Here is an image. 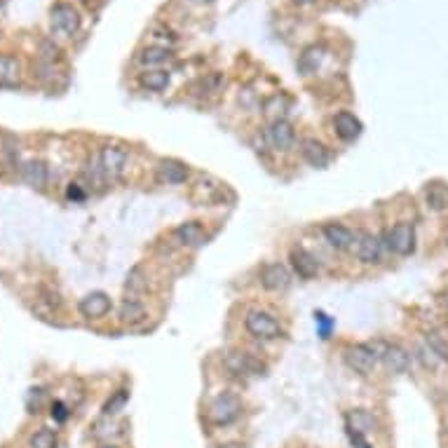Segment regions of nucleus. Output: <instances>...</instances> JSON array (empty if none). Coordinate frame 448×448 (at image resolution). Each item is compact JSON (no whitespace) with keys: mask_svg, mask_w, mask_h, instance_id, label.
<instances>
[{"mask_svg":"<svg viewBox=\"0 0 448 448\" xmlns=\"http://www.w3.org/2000/svg\"><path fill=\"white\" fill-rule=\"evenodd\" d=\"M50 413H52V418H55L57 423H66V420H69V409H66L64 401H55Z\"/></svg>","mask_w":448,"mask_h":448,"instance_id":"c756f323","label":"nucleus"},{"mask_svg":"<svg viewBox=\"0 0 448 448\" xmlns=\"http://www.w3.org/2000/svg\"><path fill=\"white\" fill-rule=\"evenodd\" d=\"M169 57L172 55L167 48H146L139 59H141V64H146V66H158V64H164Z\"/></svg>","mask_w":448,"mask_h":448,"instance_id":"bb28decb","label":"nucleus"},{"mask_svg":"<svg viewBox=\"0 0 448 448\" xmlns=\"http://www.w3.org/2000/svg\"><path fill=\"white\" fill-rule=\"evenodd\" d=\"M347 439H350V444H352L354 448H371L369 439H366V434H359V432L347 430Z\"/></svg>","mask_w":448,"mask_h":448,"instance_id":"7c9ffc66","label":"nucleus"},{"mask_svg":"<svg viewBox=\"0 0 448 448\" xmlns=\"http://www.w3.org/2000/svg\"><path fill=\"white\" fill-rule=\"evenodd\" d=\"M158 176H160V181L172 183V186L186 183V178H188V167L183 162H178V160H162L158 167Z\"/></svg>","mask_w":448,"mask_h":448,"instance_id":"4468645a","label":"nucleus"},{"mask_svg":"<svg viewBox=\"0 0 448 448\" xmlns=\"http://www.w3.org/2000/svg\"><path fill=\"white\" fill-rule=\"evenodd\" d=\"M31 448H57V432L48 430V427H40L29 441Z\"/></svg>","mask_w":448,"mask_h":448,"instance_id":"a878e982","label":"nucleus"},{"mask_svg":"<svg viewBox=\"0 0 448 448\" xmlns=\"http://www.w3.org/2000/svg\"><path fill=\"white\" fill-rule=\"evenodd\" d=\"M127 401H130V390H115L108 397V401L104 404V416L113 418V416H118V413H122Z\"/></svg>","mask_w":448,"mask_h":448,"instance_id":"b1692460","label":"nucleus"},{"mask_svg":"<svg viewBox=\"0 0 448 448\" xmlns=\"http://www.w3.org/2000/svg\"><path fill=\"white\" fill-rule=\"evenodd\" d=\"M141 85L150 92H162L167 85H169V73L167 71H146L141 73Z\"/></svg>","mask_w":448,"mask_h":448,"instance_id":"5701e85b","label":"nucleus"},{"mask_svg":"<svg viewBox=\"0 0 448 448\" xmlns=\"http://www.w3.org/2000/svg\"><path fill=\"white\" fill-rule=\"evenodd\" d=\"M78 310L87 319H102L111 312V298L104 291H92L80 300Z\"/></svg>","mask_w":448,"mask_h":448,"instance_id":"0eeeda50","label":"nucleus"},{"mask_svg":"<svg viewBox=\"0 0 448 448\" xmlns=\"http://www.w3.org/2000/svg\"><path fill=\"white\" fill-rule=\"evenodd\" d=\"M345 430H352V432H359V434H371L376 432V418L371 416L366 409H354L345 416Z\"/></svg>","mask_w":448,"mask_h":448,"instance_id":"6ab92c4d","label":"nucleus"},{"mask_svg":"<svg viewBox=\"0 0 448 448\" xmlns=\"http://www.w3.org/2000/svg\"><path fill=\"white\" fill-rule=\"evenodd\" d=\"M291 265H293V270H296V275L303 279H315L319 272L317 258L312 256L310 251L300 249V246L298 249H291Z\"/></svg>","mask_w":448,"mask_h":448,"instance_id":"f8f14e48","label":"nucleus"},{"mask_svg":"<svg viewBox=\"0 0 448 448\" xmlns=\"http://www.w3.org/2000/svg\"><path fill=\"white\" fill-rule=\"evenodd\" d=\"M260 284H263L267 291H284L289 289L291 275L282 263H267L263 265V270H260Z\"/></svg>","mask_w":448,"mask_h":448,"instance_id":"6e6552de","label":"nucleus"},{"mask_svg":"<svg viewBox=\"0 0 448 448\" xmlns=\"http://www.w3.org/2000/svg\"><path fill=\"white\" fill-rule=\"evenodd\" d=\"M322 59H324V48H307L298 59V69L303 71L305 76H310V73H315L319 66H322Z\"/></svg>","mask_w":448,"mask_h":448,"instance_id":"412c9836","label":"nucleus"},{"mask_svg":"<svg viewBox=\"0 0 448 448\" xmlns=\"http://www.w3.org/2000/svg\"><path fill=\"white\" fill-rule=\"evenodd\" d=\"M239 416H242V401L230 392L218 394V397L209 404V418H211V423L218 427L232 425Z\"/></svg>","mask_w":448,"mask_h":448,"instance_id":"f257e3e1","label":"nucleus"},{"mask_svg":"<svg viewBox=\"0 0 448 448\" xmlns=\"http://www.w3.org/2000/svg\"><path fill=\"white\" fill-rule=\"evenodd\" d=\"M427 345H430V350L437 354V357L448 359V347L444 345V340H441L439 333H427Z\"/></svg>","mask_w":448,"mask_h":448,"instance_id":"cd10ccee","label":"nucleus"},{"mask_svg":"<svg viewBox=\"0 0 448 448\" xmlns=\"http://www.w3.org/2000/svg\"><path fill=\"white\" fill-rule=\"evenodd\" d=\"M427 202H430L434 209H444L448 204V195H439V188L437 186H432L430 190H427Z\"/></svg>","mask_w":448,"mask_h":448,"instance_id":"c85d7f7f","label":"nucleus"},{"mask_svg":"<svg viewBox=\"0 0 448 448\" xmlns=\"http://www.w3.org/2000/svg\"><path fill=\"white\" fill-rule=\"evenodd\" d=\"M144 317H146L144 305L134 298H127L122 307H120V319H122L125 324H139V322H144Z\"/></svg>","mask_w":448,"mask_h":448,"instance_id":"4be33fe9","label":"nucleus"},{"mask_svg":"<svg viewBox=\"0 0 448 448\" xmlns=\"http://www.w3.org/2000/svg\"><path fill=\"white\" fill-rule=\"evenodd\" d=\"M102 448H118V446H113V444H106V446H102Z\"/></svg>","mask_w":448,"mask_h":448,"instance_id":"e433bc0d","label":"nucleus"},{"mask_svg":"<svg viewBox=\"0 0 448 448\" xmlns=\"http://www.w3.org/2000/svg\"><path fill=\"white\" fill-rule=\"evenodd\" d=\"M50 19H52V31H57L59 36H64V38H73L80 31V15L69 3L55 5Z\"/></svg>","mask_w":448,"mask_h":448,"instance_id":"7ed1b4c3","label":"nucleus"},{"mask_svg":"<svg viewBox=\"0 0 448 448\" xmlns=\"http://www.w3.org/2000/svg\"><path fill=\"white\" fill-rule=\"evenodd\" d=\"M19 80V64L12 57H0V83L15 85Z\"/></svg>","mask_w":448,"mask_h":448,"instance_id":"393cba45","label":"nucleus"},{"mask_svg":"<svg viewBox=\"0 0 448 448\" xmlns=\"http://www.w3.org/2000/svg\"><path fill=\"white\" fill-rule=\"evenodd\" d=\"M357 258L364 260V263H380V253H383V246H380V239L371 232H359L357 235Z\"/></svg>","mask_w":448,"mask_h":448,"instance_id":"9d476101","label":"nucleus"},{"mask_svg":"<svg viewBox=\"0 0 448 448\" xmlns=\"http://www.w3.org/2000/svg\"><path fill=\"white\" fill-rule=\"evenodd\" d=\"M293 3H298V5H310V3H315V0H293Z\"/></svg>","mask_w":448,"mask_h":448,"instance_id":"f704fd0d","label":"nucleus"},{"mask_svg":"<svg viewBox=\"0 0 448 448\" xmlns=\"http://www.w3.org/2000/svg\"><path fill=\"white\" fill-rule=\"evenodd\" d=\"M192 3H211V0H192Z\"/></svg>","mask_w":448,"mask_h":448,"instance_id":"c9c22d12","label":"nucleus"},{"mask_svg":"<svg viewBox=\"0 0 448 448\" xmlns=\"http://www.w3.org/2000/svg\"><path fill=\"white\" fill-rule=\"evenodd\" d=\"M345 362L352 371L362 373V376H371L373 369H376L378 357L371 345H350L345 350Z\"/></svg>","mask_w":448,"mask_h":448,"instance_id":"39448f33","label":"nucleus"},{"mask_svg":"<svg viewBox=\"0 0 448 448\" xmlns=\"http://www.w3.org/2000/svg\"><path fill=\"white\" fill-rule=\"evenodd\" d=\"M127 289H141V282H139V270H134L132 275H130V279H127Z\"/></svg>","mask_w":448,"mask_h":448,"instance_id":"2f4dec72","label":"nucleus"},{"mask_svg":"<svg viewBox=\"0 0 448 448\" xmlns=\"http://www.w3.org/2000/svg\"><path fill=\"white\" fill-rule=\"evenodd\" d=\"M225 366H228L235 376H249V373L263 371V366L258 362H253L249 354H244V352H228L225 354Z\"/></svg>","mask_w":448,"mask_h":448,"instance_id":"f3484780","label":"nucleus"},{"mask_svg":"<svg viewBox=\"0 0 448 448\" xmlns=\"http://www.w3.org/2000/svg\"><path fill=\"white\" fill-rule=\"evenodd\" d=\"M324 237H326V242H329L333 249H350V246L354 244V239H357V235L347 228V225L343 223H329V225H324Z\"/></svg>","mask_w":448,"mask_h":448,"instance_id":"ddd939ff","label":"nucleus"},{"mask_svg":"<svg viewBox=\"0 0 448 448\" xmlns=\"http://www.w3.org/2000/svg\"><path fill=\"white\" fill-rule=\"evenodd\" d=\"M176 239L181 244H188V246H197V244H202V239H204V230H202V225L197 223V220H186V223H181L176 228Z\"/></svg>","mask_w":448,"mask_h":448,"instance_id":"aec40b11","label":"nucleus"},{"mask_svg":"<svg viewBox=\"0 0 448 448\" xmlns=\"http://www.w3.org/2000/svg\"><path fill=\"white\" fill-rule=\"evenodd\" d=\"M211 448H242L239 444H216V446H211Z\"/></svg>","mask_w":448,"mask_h":448,"instance_id":"72a5a7b5","label":"nucleus"},{"mask_svg":"<svg viewBox=\"0 0 448 448\" xmlns=\"http://www.w3.org/2000/svg\"><path fill=\"white\" fill-rule=\"evenodd\" d=\"M380 357H383L385 366L392 373H406V371H409V366H411L409 352H406L404 347H399V345H385V350H383Z\"/></svg>","mask_w":448,"mask_h":448,"instance_id":"dca6fc26","label":"nucleus"},{"mask_svg":"<svg viewBox=\"0 0 448 448\" xmlns=\"http://www.w3.org/2000/svg\"><path fill=\"white\" fill-rule=\"evenodd\" d=\"M127 150L118 148V146H106V148L99 153V167H102L106 178H118L122 176L125 167H127Z\"/></svg>","mask_w":448,"mask_h":448,"instance_id":"423d86ee","label":"nucleus"},{"mask_svg":"<svg viewBox=\"0 0 448 448\" xmlns=\"http://www.w3.org/2000/svg\"><path fill=\"white\" fill-rule=\"evenodd\" d=\"M387 246H390L392 253H397V256H409L416 249V228H413V223H406V220H401L394 228L387 232Z\"/></svg>","mask_w":448,"mask_h":448,"instance_id":"20e7f679","label":"nucleus"},{"mask_svg":"<svg viewBox=\"0 0 448 448\" xmlns=\"http://www.w3.org/2000/svg\"><path fill=\"white\" fill-rule=\"evenodd\" d=\"M265 136H267V144H270L272 148L289 150L293 146L296 134H293V127L286 122V120H275V122H270V127L265 130Z\"/></svg>","mask_w":448,"mask_h":448,"instance_id":"1a4fd4ad","label":"nucleus"},{"mask_svg":"<svg viewBox=\"0 0 448 448\" xmlns=\"http://www.w3.org/2000/svg\"><path fill=\"white\" fill-rule=\"evenodd\" d=\"M3 3H5V0H0V5H3Z\"/></svg>","mask_w":448,"mask_h":448,"instance_id":"4c0bfd02","label":"nucleus"},{"mask_svg":"<svg viewBox=\"0 0 448 448\" xmlns=\"http://www.w3.org/2000/svg\"><path fill=\"white\" fill-rule=\"evenodd\" d=\"M246 331L258 340H275L282 336V326L272 315H267L263 310H251L244 319Z\"/></svg>","mask_w":448,"mask_h":448,"instance_id":"f03ea898","label":"nucleus"},{"mask_svg":"<svg viewBox=\"0 0 448 448\" xmlns=\"http://www.w3.org/2000/svg\"><path fill=\"white\" fill-rule=\"evenodd\" d=\"M22 178L31 186V188L43 190L45 186H48V178H50L48 164L40 162V160H31V162H26L22 167Z\"/></svg>","mask_w":448,"mask_h":448,"instance_id":"a211bd4d","label":"nucleus"},{"mask_svg":"<svg viewBox=\"0 0 448 448\" xmlns=\"http://www.w3.org/2000/svg\"><path fill=\"white\" fill-rule=\"evenodd\" d=\"M69 197H71V200H83V197H85V192H80L78 183H71V188H69Z\"/></svg>","mask_w":448,"mask_h":448,"instance_id":"473e14b6","label":"nucleus"},{"mask_svg":"<svg viewBox=\"0 0 448 448\" xmlns=\"http://www.w3.org/2000/svg\"><path fill=\"white\" fill-rule=\"evenodd\" d=\"M300 155L305 158V162L310 167H315V169H324L326 164H329V150H326L324 144H319L317 139H305L303 144H300Z\"/></svg>","mask_w":448,"mask_h":448,"instance_id":"9b49d317","label":"nucleus"},{"mask_svg":"<svg viewBox=\"0 0 448 448\" xmlns=\"http://www.w3.org/2000/svg\"><path fill=\"white\" fill-rule=\"evenodd\" d=\"M333 127H336V134L343 141H354V139L362 134V122L347 111H340L336 118H333Z\"/></svg>","mask_w":448,"mask_h":448,"instance_id":"2eb2a0df","label":"nucleus"}]
</instances>
